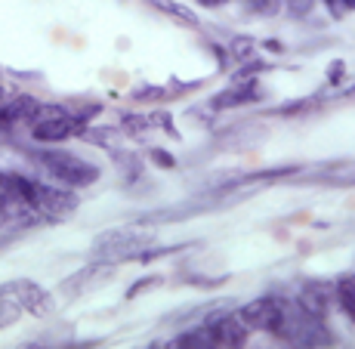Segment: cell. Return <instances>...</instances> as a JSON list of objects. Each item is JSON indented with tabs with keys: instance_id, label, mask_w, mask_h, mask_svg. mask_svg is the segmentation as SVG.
<instances>
[{
	"instance_id": "cell-9",
	"label": "cell",
	"mask_w": 355,
	"mask_h": 349,
	"mask_svg": "<svg viewBox=\"0 0 355 349\" xmlns=\"http://www.w3.org/2000/svg\"><path fill=\"white\" fill-rule=\"evenodd\" d=\"M254 96H257V87L244 80V84H235L232 90L216 96V99H214V108H235V105H244V102H254Z\"/></svg>"
},
{
	"instance_id": "cell-20",
	"label": "cell",
	"mask_w": 355,
	"mask_h": 349,
	"mask_svg": "<svg viewBox=\"0 0 355 349\" xmlns=\"http://www.w3.org/2000/svg\"><path fill=\"white\" fill-rule=\"evenodd\" d=\"M343 6H346V12L355 10V0H343Z\"/></svg>"
},
{
	"instance_id": "cell-19",
	"label": "cell",
	"mask_w": 355,
	"mask_h": 349,
	"mask_svg": "<svg viewBox=\"0 0 355 349\" xmlns=\"http://www.w3.org/2000/svg\"><path fill=\"white\" fill-rule=\"evenodd\" d=\"M343 71H346V62L343 59H334L331 71H327V80H331V84H340V80H343Z\"/></svg>"
},
{
	"instance_id": "cell-17",
	"label": "cell",
	"mask_w": 355,
	"mask_h": 349,
	"mask_svg": "<svg viewBox=\"0 0 355 349\" xmlns=\"http://www.w3.org/2000/svg\"><path fill=\"white\" fill-rule=\"evenodd\" d=\"M148 158H152V164H158V167H164V170H173L176 167V158H170L164 148H152V152H148Z\"/></svg>"
},
{
	"instance_id": "cell-18",
	"label": "cell",
	"mask_w": 355,
	"mask_h": 349,
	"mask_svg": "<svg viewBox=\"0 0 355 349\" xmlns=\"http://www.w3.org/2000/svg\"><path fill=\"white\" fill-rule=\"evenodd\" d=\"M315 6V0H288V12L291 16H306Z\"/></svg>"
},
{
	"instance_id": "cell-16",
	"label": "cell",
	"mask_w": 355,
	"mask_h": 349,
	"mask_svg": "<svg viewBox=\"0 0 355 349\" xmlns=\"http://www.w3.org/2000/svg\"><path fill=\"white\" fill-rule=\"evenodd\" d=\"M158 284H161V275H146V278H139L136 284L127 287V300H136L142 291H152V287H158Z\"/></svg>"
},
{
	"instance_id": "cell-5",
	"label": "cell",
	"mask_w": 355,
	"mask_h": 349,
	"mask_svg": "<svg viewBox=\"0 0 355 349\" xmlns=\"http://www.w3.org/2000/svg\"><path fill=\"white\" fill-rule=\"evenodd\" d=\"M34 204H37V210L46 216V220H59V216H68L71 210H78L80 198L74 195V189L68 186H46V182H37V195H34Z\"/></svg>"
},
{
	"instance_id": "cell-23",
	"label": "cell",
	"mask_w": 355,
	"mask_h": 349,
	"mask_svg": "<svg viewBox=\"0 0 355 349\" xmlns=\"http://www.w3.org/2000/svg\"><path fill=\"white\" fill-rule=\"evenodd\" d=\"M0 225H3V214H0Z\"/></svg>"
},
{
	"instance_id": "cell-7",
	"label": "cell",
	"mask_w": 355,
	"mask_h": 349,
	"mask_svg": "<svg viewBox=\"0 0 355 349\" xmlns=\"http://www.w3.org/2000/svg\"><path fill=\"white\" fill-rule=\"evenodd\" d=\"M300 312H306V316L312 318H327L334 309V303H337V293H334V287L327 282H306L300 287Z\"/></svg>"
},
{
	"instance_id": "cell-12",
	"label": "cell",
	"mask_w": 355,
	"mask_h": 349,
	"mask_svg": "<svg viewBox=\"0 0 355 349\" xmlns=\"http://www.w3.org/2000/svg\"><path fill=\"white\" fill-rule=\"evenodd\" d=\"M257 56V40H250V37H232V44H229V59L232 62H241V65H248L250 59Z\"/></svg>"
},
{
	"instance_id": "cell-11",
	"label": "cell",
	"mask_w": 355,
	"mask_h": 349,
	"mask_svg": "<svg viewBox=\"0 0 355 349\" xmlns=\"http://www.w3.org/2000/svg\"><path fill=\"white\" fill-rule=\"evenodd\" d=\"M334 293H337L340 309L349 316V321H355V275H343L337 284H334Z\"/></svg>"
},
{
	"instance_id": "cell-13",
	"label": "cell",
	"mask_w": 355,
	"mask_h": 349,
	"mask_svg": "<svg viewBox=\"0 0 355 349\" xmlns=\"http://www.w3.org/2000/svg\"><path fill=\"white\" fill-rule=\"evenodd\" d=\"M173 346H214V337H210L207 327H195L189 334H180L173 340Z\"/></svg>"
},
{
	"instance_id": "cell-2",
	"label": "cell",
	"mask_w": 355,
	"mask_h": 349,
	"mask_svg": "<svg viewBox=\"0 0 355 349\" xmlns=\"http://www.w3.org/2000/svg\"><path fill=\"white\" fill-rule=\"evenodd\" d=\"M238 312L248 321L250 331H266V334H278V327L284 325V316H288L284 303L275 297H257L248 306H241Z\"/></svg>"
},
{
	"instance_id": "cell-4",
	"label": "cell",
	"mask_w": 355,
	"mask_h": 349,
	"mask_svg": "<svg viewBox=\"0 0 355 349\" xmlns=\"http://www.w3.org/2000/svg\"><path fill=\"white\" fill-rule=\"evenodd\" d=\"M84 130H87V118H80V114H71V112H68L65 118L46 121V124H31L28 133H31L34 142H46V146H56V142L74 139V136H84Z\"/></svg>"
},
{
	"instance_id": "cell-3",
	"label": "cell",
	"mask_w": 355,
	"mask_h": 349,
	"mask_svg": "<svg viewBox=\"0 0 355 349\" xmlns=\"http://www.w3.org/2000/svg\"><path fill=\"white\" fill-rule=\"evenodd\" d=\"M204 327L214 337V346H241L250 337V327L241 318V312H216L204 321Z\"/></svg>"
},
{
	"instance_id": "cell-22",
	"label": "cell",
	"mask_w": 355,
	"mask_h": 349,
	"mask_svg": "<svg viewBox=\"0 0 355 349\" xmlns=\"http://www.w3.org/2000/svg\"><path fill=\"white\" fill-rule=\"evenodd\" d=\"M254 3L259 6V10H263V6H266V3H269V0H254Z\"/></svg>"
},
{
	"instance_id": "cell-10",
	"label": "cell",
	"mask_w": 355,
	"mask_h": 349,
	"mask_svg": "<svg viewBox=\"0 0 355 349\" xmlns=\"http://www.w3.org/2000/svg\"><path fill=\"white\" fill-rule=\"evenodd\" d=\"M148 6H155V10H161L164 16H170V19H176V22H182V25H189V28H195L198 25V16L189 6H182L180 0H146Z\"/></svg>"
},
{
	"instance_id": "cell-15",
	"label": "cell",
	"mask_w": 355,
	"mask_h": 349,
	"mask_svg": "<svg viewBox=\"0 0 355 349\" xmlns=\"http://www.w3.org/2000/svg\"><path fill=\"white\" fill-rule=\"evenodd\" d=\"M19 312H22V306H19L12 297H6V293H0V327H10L12 321L19 318Z\"/></svg>"
},
{
	"instance_id": "cell-21",
	"label": "cell",
	"mask_w": 355,
	"mask_h": 349,
	"mask_svg": "<svg viewBox=\"0 0 355 349\" xmlns=\"http://www.w3.org/2000/svg\"><path fill=\"white\" fill-rule=\"evenodd\" d=\"M201 3H204V6H216V3H220V0H201Z\"/></svg>"
},
{
	"instance_id": "cell-14",
	"label": "cell",
	"mask_w": 355,
	"mask_h": 349,
	"mask_svg": "<svg viewBox=\"0 0 355 349\" xmlns=\"http://www.w3.org/2000/svg\"><path fill=\"white\" fill-rule=\"evenodd\" d=\"M148 127H152V118H142V114H124V118H121V133L142 136Z\"/></svg>"
},
{
	"instance_id": "cell-8",
	"label": "cell",
	"mask_w": 355,
	"mask_h": 349,
	"mask_svg": "<svg viewBox=\"0 0 355 349\" xmlns=\"http://www.w3.org/2000/svg\"><path fill=\"white\" fill-rule=\"evenodd\" d=\"M34 108H37V99L34 96H12V99H6L3 105H0V130H12L19 124H28V118L34 114Z\"/></svg>"
},
{
	"instance_id": "cell-1",
	"label": "cell",
	"mask_w": 355,
	"mask_h": 349,
	"mask_svg": "<svg viewBox=\"0 0 355 349\" xmlns=\"http://www.w3.org/2000/svg\"><path fill=\"white\" fill-rule=\"evenodd\" d=\"M40 167L59 182V186H68V189H87L102 176V170L96 164L78 158L71 152H62V148H44L37 155Z\"/></svg>"
},
{
	"instance_id": "cell-6",
	"label": "cell",
	"mask_w": 355,
	"mask_h": 349,
	"mask_svg": "<svg viewBox=\"0 0 355 349\" xmlns=\"http://www.w3.org/2000/svg\"><path fill=\"white\" fill-rule=\"evenodd\" d=\"M0 293H6V297H12L22 309H28L31 316H50L53 312V297L44 291L40 284L34 282H25V278H16V282L3 284L0 287Z\"/></svg>"
}]
</instances>
